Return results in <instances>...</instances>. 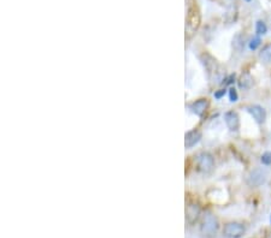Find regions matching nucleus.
I'll return each mask as SVG.
<instances>
[{"mask_svg":"<svg viewBox=\"0 0 271 238\" xmlns=\"http://www.w3.org/2000/svg\"><path fill=\"white\" fill-rule=\"evenodd\" d=\"M221 224L218 218L211 212H206L200 224V233L204 238H216L219 232Z\"/></svg>","mask_w":271,"mask_h":238,"instance_id":"obj_1","label":"nucleus"},{"mask_svg":"<svg viewBox=\"0 0 271 238\" xmlns=\"http://www.w3.org/2000/svg\"><path fill=\"white\" fill-rule=\"evenodd\" d=\"M245 233H246V226L241 221H228L222 227V234L225 238H241Z\"/></svg>","mask_w":271,"mask_h":238,"instance_id":"obj_2","label":"nucleus"},{"mask_svg":"<svg viewBox=\"0 0 271 238\" xmlns=\"http://www.w3.org/2000/svg\"><path fill=\"white\" fill-rule=\"evenodd\" d=\"M267 177H269V173L264 167H257V169H253L248 173L247 184L252 188H258V186L265 184Z\"/></svg>","mask_w":271,"mask_h":238,"instance_id":"obj_3","label":"nucleus"},{"mask_svg":"<svg viewBox=\"0 0 271 238\" xmlns=\"http://www.w3.org/2000/svg\"><path fill=\"white\" fill-rule=\"evenodd\" d=\"M197 166L203 173H211L215 169V158L207 152H202L197 155Z\"/></svg>","mask_w":271,"mask_h":238,"instance_id":"obj_4","label":"nucleus"},{"mask_svg":"<svg viewBox=\"0 0 271 238\" xmlns=\"http://www.w3.org/2000/svg\"><path fill=\"white\" fill-rule=\"evenodd\" d=\"M247 112L251 114L252 118L254 119V122L257 123V124H264L266 120V111L264 109L263 106H260V105H250V106L246 107Z\"/></svg>","mask_w":271,"mask_h":238,"instance_id":"obj_5","label":"nucleus"},{"mask_svg":"<svg viewBox=\"0 0 271 238\" xmlns=\"http://www.w3.org/2000/svg\"><path fill=\"white\" fill-rule=\"evenodd\" d=\"M224 122L230 131H238V130L240 129V117H239L238 112H235V111H228V112H225Z\"/></svg>","mask_w":271,"mask_h":238,"instance_id":"obj_6","label":"nucleus"},{"mask_svg":"<svg viewBox=\"0 0 271 238\" xmlns=\"http://www.w3.org/2000/svg\"><path fill=\"white\" fill-rule=\"evenodd\" d=\"M202 215V208L197 204H189L186 208V220L188 224L197 223L198 219Z\"/></svg>","mask_w":271,"mask_h":238,"instance_id":"obj_7","label":"nucleus"},{"mask_svg":"<svg viewBox=\"0 0 271 238\" xmlns=\"http://www.w3.org/2000/svg\"><path fill=\"white\" fill-rule=\"evenodd\" d=\"M210 106V103L207 99H199L197 101H194V103L190 105V110H192V112L194 114H197V116L202 117L205 114V112L209 109Z\"/></svg>","mask_w":271,"mask_h":238,"instance_id":"obj_8","label":"nucleus"},{"mask_svg":"<svg viewBox=\"0 0 271 238\" xmlns=\"http://www.w3.org/2000/svg\"><path fill=\"white\" fill-rule=\"evenodd\" d=\"M200 139H202V134H200L198 130H192V131L187 132L186 134L184 145H186L187 148H192L200 141Z\"/></svg>","mask_w":271,"mask_h":238,"instance_id":"obj_9","label":"nucleus"},{"mask_svg":"<svg viewBox=\"0 0 271 238\" xmlns=\"http://www.w3.org/2000/svg\"><path fill=\"white\" fill-rule=\"evenodd\" d=\"M259 59L264 64L271 65V42L266 43V45L260 50Z\"/></svg>","mask_w":271,"mask_h":238,"instance_id":"obj_10","label":"nucleus"},{"mask_svg":"<svg viewBox=\"0 0 271 238\" xmlns=\"http://www.w3.org/2000/svg\"><path fill=\"white\" fill-rule=\"evenodd\" d=\"M253 84H254V78L252 77L248 72L242 74L240 79H239V85H240V88H242V89H250Z\"/></svg>","mask_w":271,"mask_h":238,"instance_id":"obj_11","label":"nucleus"},{"mask_svg":"<svg viewBox=\"0 0 271 238\" xmlns=\"http://www.w3.org/2000/svg\"><path fill=\"white\" fill-rule=\"evenodd\" d=\"M267 31L266 24L263 21H258L256 23V33L258 35H265Z\"/></svg>","mask_w":271,"mask_h":238,"instance_id":"obj_12","label":"nucleus"},{"mask_svg":"<svg viewBox=\"0 0 271 238\" xmlns=\"http://www.w3.org/2000/svg\"><path fill=\"white\" fill-rule=\"evenodd\" d=\"M261 163L263 165H265V166H270L271 165V153L270 152H266V153H264L261 155Z\"/></svg>","mask_w":271,"mask_h":238,"instance_id":"obj_13","label":"nucleus"},{"mask_svg":"<svg viewBox=\"0 0 271 238\" xmlns=\"http://www.w3.org/2000/svg\"><path fill=\"white\" fill-rule=\"evenodd\" d=\"M260 43H261V39L259 36H257V37H253V39L251 40V42H250V49L251 50H257L258 47L260 46Z\"/></svg>","mask_w":271,"mask_h":238,"instance_id":"obj_14","label":"nucleus"},{"mask_svg":"<svg viewBox=\"0 0 271 238\" xmlns=\"http://www.w3.org/2000/svg\"><path fill=\"white\" fill-rule=\"evenodd\" d=\"M229 94H230V101H233V103H235V101H238V93L237 90L234 89V88H231L230 91H229Z\"/></svg>","mask_w":271,"mask_h":238,"instance_id":"obj_15","label":"nucleus"},{"mask_svg":"<svg viewBox=\"0 0 271 238\" xmlns=\"http://www.w3.org/2000/svg\"><path fill=\"white\" fill-rule=\"evenodd\" d=\"M224 94H225V90L221 89V91H218V93H216V94H215V97L217 98V99H219V98H222Z\"/></svg>","mask_w":271,"mask_h":238,"instance_id":"obj_16","label":"nucleus"},{"mask_svg":"<svg viewBox=\"0 0 271 238\" xmlns=\"http://www.w3.org/2000/svg\"><path fill=\"white\" fill-rule=\"evenodd\" d=\"M270 223H271V214H270Z\"/></svg>","mask_w":271,"mask_h":238,"instance_id":"obj_17","label":"nucleus"}]
</instances>
